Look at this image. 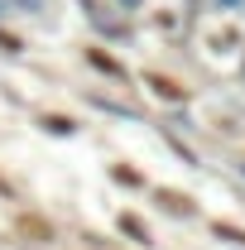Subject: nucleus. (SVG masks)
<instances>
[{"label":"nucleus","mask_w":245,"mask_h":250,"mask_svg":"<svg viewBox=\"0 0 245 250\" xmlns=\"http://www.w3.org/2000/svg\"><path fill=\"white\" fill-rule=\"evenodd\" d=\"M15 231H20L24 241H53V226L43 217H15Z\"/></svg>","instance_id":"obj_1"},{"label":"nucleus","mask_w":245,"mask_h":250,"mask_svg":"<svg viewBox=\"0 0 245 250\" xmlns=\"http://www.w3.org/2000/svg\"><path fill=\"white\" fill-rule=\"evenodd\" d=\"M149 82H154V92H159V96H183L173 82H163V77H149Z\"/></svg>","instance_id":"obj_2"}]
</instances>
